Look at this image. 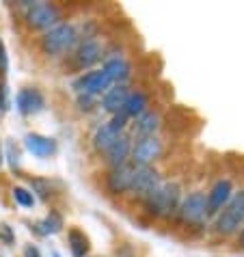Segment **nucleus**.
<instances>
[{"mask_svg": "<svg viewBox=\"0 0 244 257\" xmlns=\"http://www.w3.org/2000/svg\"><path fill=\"white\" fill-rule=\"evenodd\" d=\"M78 41H80L78 28L71 22H61L41 35L39 48H41V52L48 56H65L69 52H74Z\"/></svg>", "mask_w": 244, "mask_h": 257, "instance_id": "1", "label": "nucleus"}, {"mask_svg": "<svg viewBox=\"0 0 244 257\" xmlns=\"http://www.w3.org/2000/svg\"><path fill=\"white\" fill-rule=\"evenodd\" d=\"M182 203V188L175 182H162L152 195L143 199V205L149 214H154L158 218H169L179 210Z\"/></svg>", "mask_w": 244, "mask_h": 257, "instance_id": "2", "label": "nucleus"}, {"mask_svg": "<svg viewBox=\"0 0 244 257\" xmlns=\"http://www.w3.org/2000/svg\"><path fill=\"white\" fill-rule=\"evenodd\" d=\"M244 227V190L233 192L229 203L216 214L214 220V229L220 235H233L240 233Z\"/></svg>", "mask_w": 244, "mask_h": 257, "instance_id": "3", "label": "nucleus"}, {"mask_svg": "<svg viewBox=\"0 0 244 257\" xmlns=\"http://www.w3.org/2000/svg\"><path fill=\"white\" fill-rule=\"evenodd\" d=\"M24 22L31 31L46 33L63 22V13L54 3H24Z\"/></svg>", "mask_w": 244, "mask_h": 257, "instance_id": "4", "label": "nucleus"}, {"mask_svg": "<svg viewBox=\"0 0 244 257\" xmlns=\"http://www.w3.org/2000/svg\"><path fill=\"white\" fill-rule=\"evenodd\" d=\"M162 141L158 137H141L132 143L130 162L136 167H154V162L162 156Z\"/></svg>", "mask_w": 244, "mask_h": 257, "instance_id": "5", "label": "nucleus"}, {"mask_svg": "<svg viewBox=\"0 0 244 257\" xmlns=\"http://www.w3.org/2000/svg\"><path fill=\"white\" fill-rule=\"evenodd\" d=\"M126 127H128V119L124 115H112L106 123H102L97 127L95 132H93V147H95V152L99 154H104L106 149H108L114 139L119 137V134H124L126 132Z\"/></svg>", "mask_w": 244, "mask_h": 257, "instance_id": "6", "label": "nucleus"}, {"mask_svg": "<svg viewBox=\"0 0 244 257\" xmlns=\"http://www.w3.org/2000/svg\"><path fill=\"white\" fill-rule=\"evenodd\" d=\"M71 87L76 89V93H84V95H93V97H102L112 84L108 80V76L102 69H91L84 71L74 80Z\"/></svg>", "mask_w": 244, "mask_h": 257, "instance_id": "7", "label": "nucleus"}, {"mask_svg": "<svg viewBox=\"0 0 244 257\" xmlns=\"http://www.w3.org/2000/svg\"><path fill=\"white\" fill-rule=\"evenodd\" d=\"M179 218L188 225H201L207 218V203L203 192H190L188 197L179 203Z\"/></svg>", "mask_w": 244, "mask_h": 257, "instance_id": "8", "label": "nucleus"}, {"mask_svg": "<svg viewBox=\"0 0 244 257\" xmlns=\"http://www.w3.org/2000/svg\"><path fill=\"white\" fill-rule=\"evenodd\" d=\"M162 184V177L160 173L154 169V167H136L134 164V175H132V186H130V192H134L136 197L145 199L147 195L152 192Z\"/></svg>", "mask_w": 244, "mask_h": 257, "instance_id": "9", "label": "nucleus"}, {"mask_svg": "<svg viewBox=\"0 0 244 257\" xmlns=\"http://www.w3.org/2000/svg\"><path fill=\"white\" fill-rule=\"evenodd\" d=\"M104 56V48L97 39H82L78 41V46L74 50V63L78 69H91L93 65H97Z\"/></svg>", "mask_w": 244, "mask_h": 257, "instance_id": "10", "label": "nucleus"}, {"mask_svg": "<svg viewBox=\"0 0 244 257\" xmlns=\"http://www.w3.org/2000/svg\"><path fill=\"white\" fill-rule=\"evenodd\" d=\"M16 108L24 117L37 115L46 108V97L37 87H24L16 93Z\"/></svg>", "mask_w": 244, "mask_h": 257, "instance_id": "11", "label": "nucleus"}, {"mask_svg": "<svg viewBox=\"0 0 244 257\" xmlns=\"http://www.w3.org/2000/svg\"><path fill=\"white\" fill-rule=\"evenodd\" d=\"M24 149L28 154H33L35 158H52V156L59 152V143L54 137H46V134L39 132H28L24 137Z\"/></svg>", "mask_w": 244, "mask_h": 257, "instance_id": "12", "label": "nucleus"}, {"mask_svg": "<svg viewBox=\"0 0 244 257\" xmlns=\"http://www.w3.org/2000/svg\"><path fill=\"white\" fill-rule=\"evenodd\" d=\"M132 143H134V139H132L128 132L119 134V137L114 139L112 145L104 152V160H106V164H108L110 169H114V167H124V164L130 162Z\"/></svg>", "mask_w": 244, "mask_h": 257, "instance_id": "13", "label": "nucleus"}, {"mask_svg": "<svg viewBox=\"0 0 244 257\" xmlns=\"http://www.w3.org/2000/svg\"><path fill=\"white\" fill-rule=\"evenodd\" d=\"M233 195V184L231 180H218L207 192L205 203H207V216H216V214L229 203V199Z\"/></svg>", "mask_w": 244, "mask_h": 257, "instance_id": "14", "label": "nucleus"}, {"mask_svg": "<svg viewBox=\"0 0 244 257\" xmlns=\"http://www.w3.org/2000/svg\"><path fill=\"white\" fill-rule=\"evenodd\" d=\"M132 175H134V164L132 162L124 164V167H114V169L108 171V175H106V188H108L110 195H124V192H130Z\"/></svg>", "mask_w": 244, "mask_h": 257, "instance_id": "15", "label": "nucleus"}, {"mask_svg": "<svg viewBox=\"0 0 244 257\" xmlns=\"http://www.w3.org/2000/svg\"><path fill=\"white\" fill-rule=\"evenodd\" d=\"M128 93H130V89H128V84H112V87L106 91L99 99V106H102V110H106L108 115H119L121 108H124L126 99H128Z\"/></svg>", "mask_w": 244, "mask_h": 257, "instance_id": "16", "label": "nucleus"}, {"mask_svg": "<svg viewBox=\"0 0 244 257\" xmlns=\"http://www.w3.org/2000/svg\"><path fill=\"white\" fill-rule=\"evenodd\" d=\"M102 71L108 76L110 84H126V80L132 76V65L124 56H110L102 65Z\"/></svg>", "mask_w": 244, "mask_h": 257, "instance_id": "17", "label": "nucleus"}, {"mask_svg": "<svg viewBox=\"0 0 244 257\" xmlns=\"http://www.w3.org/2000/svg\"><path fill=\"white\" fill-rule=\"evenodd\" d=\"M63 227H65L63 214L59 210H50L41 220L31 225V231H35L37 235H56L63 231Z\"/></svg>", "mask_w": 244, "mask_h": 257, "instance_id": "18", "label": "nucleus"}, {"mask_svg": "<svg viewBox=\"0 0 244 257\" xmlns=\"http://www.w3.org/2000/svg\"><path fill=\"white\" fill-rule=\"evenodd\" d=\"M145 110H149L147 93H145V91H130L119 115H124L126 119H136V117H141Z\"/></svg>", "mask_w": 244, "mask_h": 257, "instance_id": "19", "label": "nucleus"}, {"mask_svg": "<svg viewBox=\"0 0 244 257\" xmlns=\"http://www.w3.org/2000/svg\"><path fill=\"white\" fill-rule=\"evenodd\" d=\"M160 130V115L156 110H145L141 117L134 119V137H156V132Z\"/></svg>", "mask_w": 244, "mask_h": 257, "instance_id": "20", "label": "nucleus"}, {"mask_svg": "<svg viewBox=\"0 0 244 257\" xmlns=\"http://www.w3.org/2000/svg\"><path fill=\"white\" fill-rule=\"evenodd\" d=\"M67 244H69V253L71 257H89L91 253V240L78 227H71L67 231Z\"/></svg>", "mask_w": 244, "mask_h": 257, "instance_id": "21", "label": "nucleus"}, {"mask_svg": "<svg viewBox=\"0 0 244 257\" xmlns=\"http://www.w3.org/2000/svg\"><path fill=\"white\" fill-rule=\"evenodd\" d=\"M28 190L35 195V199H41V201H48L50 197L54 195V190H52V182L46 180V177H31L28 180Z\"/></svg>", "mask_w": 244, "mask_h": 257, "instance_id": "22", "label": "nucleus"}, {"mask_svg": "<svg viewBox=\"0 0 244 257\" xmlns=\"http://www.w3.org/2000/svg\"><path fill=\"white\" fill-rule=\"evenodd\" d=\"M11 199L16 201L20 208H26V210H31V208H35V195L31 190H28L26 186H13L11 188Z\"/></svg>", "mask_w": 244, "mask_h": 257, "instance_id": "23", "label": "nucleus"}, {"mask_svg": "<svg viewBox=\"0 0 244 257\" xmlns=\"http://www.w3.org/2000/svg\"><path fill=\"white\" fill-rule=\"evenodd\" d=\"M5 160L9 162L11 171H18V169H20V152H18L16 143H7V149H5Z\"/></svg>", "mask_w": 244, "mask_h": 257, "instance_id": "24", "label": "nucleus"}, {"mask_svg": "<svg viewBox=\"0 0 244 257\" xmlns=\"http://www.w3.org/2000/svg\"><path fill=\"white\" fill-rule=\"evenodd\" d=\"M76 104H78V108H80V110L89 112V110H93L97 106V97L84 95V93H76Z\"/></svg>", "mask_w": 244, "mask_h": 257, "instance_id": "25", "label": "nucleus"}, {"mask_svg": "<svg viewBox=\"0 0 244 257\" xmlns=\"http://www.w3.org/2000/svg\"><path fill=\"white\" fill-rule=\"evenodd\" d=\"M0 242L3 244H7V246H11L13 242H16V233H13V229L7 223H3L0 225Z\"/></svg>", "mask_w": 244, "mask_h": 257, "instance_id": "26", "label": "nucleus"}, {"mask_svg": "<svg viewBox=\"0 0 244 257\" xmlns=\"http://www.w3.org/2000/svg\"><path fill=\"white\" fill-rule=\"evenodd\" d=\"M7 71H9V54H7V46L0 37V74H7Z\"/></svg>", "mask_w": 244, "mask_h": 257, "instance_id": "27", "label": "nucleus"}, {"mask_svg": "<svg viewBox=\"0 0 244 257\" xmlns=\"http://www.w3.org/2000/svg\"><path fill=\"white\" fill-rule=\"evenodd\" d=\"M9 108V89L5 82H0V112H5Z\"/></svg>", "mask_w": 244, "mask_h": 257, "instance_id": "28", "label": "nucleus"}, {"mask_svg": "<svg viewBox=\"0 0 244 257\" xmlns=\"http://www.w3.org/2000/svg\"><path fill=\"white\" fill-rule=\"evenodd\" d=\"M22 257H41V251H39V246L37 244H24L22 248Z\"/></svg>", "mask_w": 244, "mask_h": 257, "instance_id": "29", "label": "nucleus"}, {"mask_svg": "<svg viewBox=\"0 0 244 257\" xmlns=\"http://www.w3.org/2000/svg\"><path fill=\"white\" fill-rule=\"evenodd\" d=\"M238 242H240V246L244 248V227L240 229V233H238Z\"/></svg>", "mask_w": 244, "mask_h": 257, "instance_id": "30", "label": "nucleus"}, {"mask_svg": "<svg viewBox=\"0 0 244 257\" xmlns=\"http://www.w3.org/2000/svg\"><path fill=\"white\" fill-rule=\"evenodd\" d=\"M5 164V149H3V145H0V167Z\"/></svg>", "mask_w": 244, "mask_h": 257, "instance_id": "31", "label": "nucleus"}, {"mask_svg": "<svg viewBox=\"0 0 244 257\" xmlns=\"http://www.w3.org/2000/svg\"><path fill=\"white\" fill-rule=\"evenodd\" d=\"M52 257H63V255H61L59 251H52Z\"/></svg>", "mask_w": 244, "mask_h": 257, "instance_id": "32", "label": "nucleus"}]
</instances>
